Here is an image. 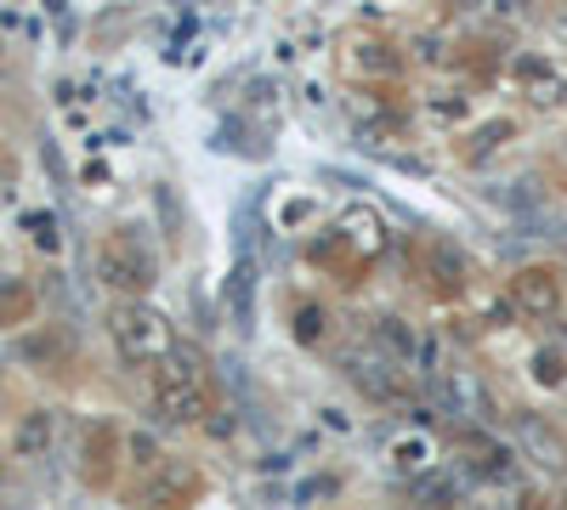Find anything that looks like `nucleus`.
<instances>
[{
	"label": "nucleus",
	"instance_id": "4",
	"mask_svg": "<svg viewBox=\"0 0 567 510\" xmlns=\"http://www.w3.org/2000/svg\"><path fill=\"white\" fill-rule=\"evenodd\" d=\"M347 374L363 386V397H375V403H397V397H404V374L392 369L386 352H370V347L347 352Z\"/></svg>",
	"mask_w": 567,
	"mask_h": 510
},
{
	"label": "nucleus",
	"instance_id": "14",
	"mask_svg": "<svg viewBox=\"0 0 567 510\" xmlns=\"http://www.w3.org/2000/svg\"><path fill=\"white\" fill-rule=\"evenodd\" d=\"M438 272H443V284H460V261L449 245H438Z\"/></svg>",
	"mask_w": 567,
	"mask_h": 510
},
{
	"label": "nucleus",
	"instance_id": "8",
	"mask_svg": "<svg viewBox=\"0 0 567 510\" xmlns=\"http://www.w3.org/2000/svg\"><path fill=\"white\" fill-rule=\"evenodd\" d=\"M46 449H52V415H29L18 426V460H35Z\"/></svg>",
	"mask_w": 567,
	"mask_h": 510
},
{
	"label": "nucleus",
	"instance_id": "13",
	"mask_svg": "<svg viewBox=\"0 0 567 510\" xmlns=\"http://www.w3.org/2000/svg\"><path fill=\"white\" fill-rule=\"evenodd\" d=\"M499 136H511V125H506V120H499V125H488V131L477 136V143H472V159H483V154H494V148H499Z\"/></svg>",
	"mask_w": 567,
	"mask_h": 510
},
{
	"label": "nucleus",
	"instance_id": "6",
	"mask_svg": "<svg viewBox=\"0 0 567 510\" xmlns=\"http://www.w3.org/2000/svg\"><path fill=\"white\" fill-rule=\"evenodd\" d=\"M517 437H522V449H528V460L540 465V471H567V437L562 431H551L540 415H522L517 420Z\"/></svg>",
	"mask_w": 567,
	"mask_h": 510
},
{
	"label": "nucleus",
	"instance_id": "5",
	"mask_svg": "<svg viewBox=\"0 0 567 510\" xmlns=\"http://www.w3.org/2000/svg\"><path fill=\"white\" fill-rule=\"evenodd\" d=\"M511 306H517V313H528V318H551L556 306H562V279H556L551 267L517 272V279H511Z\"/></svg>",
	"mask_w": 567,
	"mask_h": 510
},
{
	"label": "nucleus",
	"instance_id": "1",
	"mask_svg": "<svg viewBox=\"0 0 567 510\" xmlns=\"http://www.w3.org/2000/svg\"><path fill=\"white\" fill-rule=\"evenodd\" d=\"M154 408H159L171 426L205 415V392H199V358H193V352H177L171 363L154 374Z\"/></svg>",
	"mask_w": 567,
	"mask_h": 510
},
{
	"label": "nucleus",
	"instance_id": "15",
	"mask_svg": "<svg viewBox=\"0 0 567 510\" xmlns=\"http://www.w3.org/2000/svg\"><path fill=\"white\" fill-rule=\"evenodd\" d=\"M397 460H404V465H426V442H404V449H397Z\"/></svg>",
	"mask_w": 567,
	"mask_h": 510
},
{
	"label": "nucleus",
	"instance_id": "11",
	"mask_svg": "<svg viewBox=\"0 0 567 510\" xmlns=\"http://www.w3.org/2000/svg\"><path fill=\"white\" fill-rule=\"evenodd\" d=\"M381 335H386V347H397V352H420V340L397 324V318H381Z\"/></svg>",
	"mask_w": 567,
	"mask_h": 510
},
{
	"label": "nucleus",
	"instance_id": "10",
	"mask_svg": "<svg viewBox=\"0 0 567 510\" xmlns=\"http://www.w3.org/2000/svg\"><path fill=\"white\" fill-rule=\"evenodd\" d=\"M233 313H239V329H250V267L233 272Z\"/></svg>",
	"mask_w": 567,
	"mask_h": 510
},
{
	"label": "nucleus",
	"instance_id": "16",
	"mask_svg": "<svg viewBox=\"0 0 567 510\" xmlns=\"http://www.w3.org/2000/svg\"><path fill=\"white\" fill-rule=\"evenodd\" d=\"M465 7H472V0H465Z\"/></svg>",
	"mask_w": 567,
	"mask_h": 510
},
{
	"label": "nucleus",
	"instance_id": "12",
	"mask_svg": "<svg viewBox=\"0 0 567 510\" xmlns=\"http://www.w3.org/2000/svg\"><path fill=\"white\" fill-rule=\"evenodd\" d=\"M533 374H540L545 386H562V374H567V369H562V358H556V352H540V358H533Z\"/></svg>",
	"mask_w": 567,
	"mask_h": 510
},
{
	"label": "nucleus",
	"instance_id": "9",
	"mask_svg": "<svg viewBox=\"0 0 567 510\" xmlns=\"http://www.w3.org/2000/svg\"><path fill=\"white\" fill-rule=\"evenodd\" d=\"M522 80H528V97L540 102V109H551V102H562V91H567V86H562V75H545L540 63H528V68H522Z\"/></svg>",
	"mask_w": 567,
	"mask_h": 510
},
{
	"label": "nucleus",
	"instance_id": "2",
	"mask_svg": "<svg viewBox=\"0 0 567 510\" xmlns=\"http://www.w3.org/2000/svg\"><path fill=\"white\" fill-rule=\"evenodd\" d=\"M114 347L131 363H148V358H171V324H165L154 306H114Z\"/></svg>",
	"mask_w": 567,
	"mask_h": 510
},
{
	"label": "nucleus",
	"instance_id": "7",
	"mask_svg": "<svg viewBox=\"0 0 567 510\" xmlns=\"http://www.w3.org/2000/svg\"><path fill=\"white\" fill-rule=\"evenodd\" d=\"M341 233L352 238L358 250H381V245H386V227H381V216H370V211H347V216H341Z\"/></svg>",
	"mask_w": 567,
	"mask_h": 510
},
{
	"label": "nucleus",
	"instance_id": "3",
	"mask_svg": "<svg viewBox=\"0 0 567 510\" xmlns=\"http://www.w3.org/2000/svg\"><path fill=\"white\" fill-rule=\"evenodd\" d=\"M97 272H103V284H114V290H143V284H154V256H148L143 238H137V227L114 233L109 245L97 250Z\"/></svg>",
	"mask_w": 567,
	"mask_h": 510
}]
</instances>
